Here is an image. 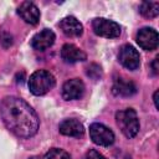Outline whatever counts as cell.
Segmentation results:
<instances>
[{"instance_id": "4", "label": "cell", "mask_w": 159, "mask_h": 159, "mask_svg": "<svg viewBox=\"0 0 159 159\" xmlns=\"http://www.w3.org/2000/svg\"><path fill=\"white\" fill-rule=\"evenodd\" d=\"M92 29L96 35L107 37V39H114L120 35V26L112 20H107L103 17H97L92 21Z\"/></svg>"}, {"instance_id": "12", "label": "cell", "mask_w": 159, "mask_h": 159, "mask_svg": "<svg viewBox=\"0 0 159 159\" xmlns=\"http://www.w3.org/2000/svg\"><path fill=\"white\" fill-rule=\"evenodd\" d=\"M112 91L116 96H120V97H130L133 94H135L137 92V86L134 84V82H132L130 80L123 78V77H118L114 80Z\"/></svg>"}, {"instance_id": "19", "label": "cell", "mask_w": 159, "mask_h": 159, "mask_svg": "<svg viewBox=\"0 0 159 159\" xmlns=\"http://www.w3.org/2000/svg\"><path fill=\"white\" fill-rule=\"evenodd\" d=\"M152 67H153V72H154V75H157L158 73V57L157 58H154V61H153V63H152Z\"/></svg>"}, {"instance_id": "11", "label": "cell", "mask_w": 159, "mask_h": 159, "mask_svg": "<svg viewBox=\"0 0 159 159\" xmlns=\"http://www.w3.org/2000/svg\"><path fill=\"white\" fill-rule=\"evenodd\" d=\"M60 29L62 30V32L66 35V36H70V37H77V36H81L82 32H83V26L82 24L73 16H67V17H63L61 21H60Z\"/></svg>"}, {"instance_id": "6", "label": "cell", "mask_w": 159, "mask_h": 159, "mask_svg": "<svg viewBox=\"0 0 159 159\" xmlns=\"http://www.w3.org/2000/svg\"><path fill=\"white\" fill-rule=\"evenodd\" d=\"M118 60L125 68H128L130 71L137 70L140 65V56H139L138 51L130 45H123L119 48Z\"/></svg>"}, {"instance_id": "5", "label": "cell", "mask_w": 159, "mask_h": 159, "mask_svg": "<svg viewBox=\"0 0 159 159\" xmlns=\"http://www.w3.org/2000/svg\"><path fill=\"white\" fill-rule=\"evenodd\" d=\"M89 135L94 144L108 147L114 142V133L102 123H93L89 127Z\"/></svg>"}, {"instance_id": "8", "label": "cell", "mask_w": 159, "mask_h": 159, "mask_svg": "<svg viewBox=\"0 0 159 159\" xmlns=\"http://www.w3.org/2000/svg\"><path fill=\"white\" fill-rule=\"evenodd\" d=\"M83 93H84V84L78 78L68 80L62 86V97L66 101L78 99L83 96Z\"/></svg>"}, {"instance_id": "17", "label": "cell", "mask_w": 159, "mask_h": 159, "mask_svg": "<svg viewBox=\"0 0 159 159\" xmlns=\"http://www.w3.org/2000/svg\"><path fill=\"white\" fill-rule=\"evenodd\" d=\"M86 73H87V76H88L89 78H92V80H94V81H97V80H99V78L102 77V70H101V67H99L98 65H96V63H91V65L87 67Z\"/></svg>"}, {"instance_id": "9", "label": "cell", "mask_w": 159, "mask_h": 159, "mask_svg": "<svg viewBox=\"0 0 159 159\" xmlns=\"http://www.w3.org/2000/svg\"><path fill=\"white\" fill-rule=\"evenodd\" d=\"M55 34L53 31L48 30V29H43L42 31L37 32L32 40H31V46L34 50H37V51H45L46 48H48L50 46L53 45L55 42Z\"/></svg>"}, {"instance_id": "16", "label": "cell", "mask_w": 159, "mask_h": 159, "mask_svg": "<svg viewBox=\"0 0 159 159\" xmlns=\"http://www.w3.org/2000/svg\"><path fill=\"white\" fill-rule=\"evenodd\" d=\"M41 159H71L70 154L62 149L58 148H52L50 149Z\"/></svg>"}, {"instance_id": "15", "label": "cell", "mask_w": 159, "mask_h": 159, "mask_svg": "<svg viewBox=\"0 0 159 159\" xmlns=\"http://www.w3.org/2000/svg\"><path fill=\"white\" fill-rule=\"evenodd\" d=\"M139 11L144 17L153 19L159 14V2L158 1H143L139 6Z\"/></svg>"}, {"instance_id": "10", "label": "cell", "mask_w": 159, "mask_h": 159, "mask_svg": "<svg viewBox=\"0 0 159 159\" xmlns=\"http://www.w3.org/2000/svg\"><path fill=\"white\" fill-rule=\"evenodd\" d=\"M19 15L21 16V19L31 25H36L40 20V10L37 9V6L31 2V1H24L20 4L19 9H17Z\"/></svg>"}, {"instance_id": "1", "label": "cell", "mask_w": 159, "mask_h": 159, "mask_svg": "<svg viewBox=\"0 0 159 159\" xmlns=\"http://www.w3.org/2000/svg\"><path fill=\"white\" fill-rule=\"evenodd\" d=\"M0 116L6 128L20 138H30L37 133V114L21 98H4L0 103Z\"/></svg>"}, {"instance_id": "7", "label": "cell", "mask_w": 159, "mask_h": 159, "mask_svg": "<svg viewBox=\"0 0 159 159\" xmlns=\"http://www.w3.org/2000/svg\"><path fill=\"white\" fill-rule=\"evenodd\" d=\"M137 42L143 50L147 51L155 50L159 43L158 32L152 27H143L137 34Z\"/></svg>"}, {"instance_id": "3", "label": "cell", "mask_w": 159, "mask_h": 159, "mask_svg": "<svg viewBox=\"0 0 159 159\" xmlns=\"http://www.w3.org/2000/svg\"><path fill=\"white\" fill-rule=\"evenodd\" d=\"M116 120H117V124L120 132L127 138H133L139 132V120H138L135 111L132 108H127L124 111L117 112Z\"/></svg>"}, {"instance_id": "18", "label": "cell", "mask_w": 159, "mask_h": 159, "mask_svg": "<svg viewBox=\"0 0 159 159\" xmlns=\"http://www.w3.org/2000/svg\"><path fill=\"white\" fill-rule=\"evenodd\" d=\"M86 159H106L101 153H98L94 149H89L86 154Z\"/></svg>"}, {"instance_id": "14", "label": "cell", "mask_w": 159, "mask_h": 159, "mask_svg": "<svg viewBox=\"0 0 159 159\" xmlns=\"http://www.w3.org/2000/svg\"><path fill=\"white\" fill-rule=\"evenodd\" d=\"M60 133L67 137H81L84 133L83 124L77 119H65L60 124Z\"/></svg>"}, {"instance_id": "13", "label": "cell", "mask_w": 159, "mask_h": 159, "mask_svg": "<svg viewBox=\"0 0 159 159\" xmlns=\"http://www.w3.org/2000/svg\"><path fill=\"white\" fill-rule=\"evenodd\" d=\"M61 57L67 63H75L86 60V53L72 43H66L61 48Z\"/></svg>"}, {"instance_id": "20", "label": "cell", "mask_w": 159, "mask_h": 159, "mask_svg": "<svg viewBox=\"0 0 159 159\" xmlns=\"http://www.w3.org/2000/svg\"><path fill=\"white\" fill-rule=\"evenodd\" d=\"M153 99H154L155 108H158V91H155V92H154V97H153Z\"/></svg>"}, {"instance_id": "2", "label": "cell", "mask_w": 159, "mask_h": 159, "mask_svg": "<svg viewBox=\"0 0 159 159\" xmlns=\"http://www.w3.org/2000/svg\"><path fill=\"white\" fill-rule=\"evenodd\" d=\"M55 83L56 81L52 73L45 70H39L30 76L29 88L30 92L34 93L35 96H42L47 93L50 89H52L55 87Z\"/></svg>"}]
</instances>
